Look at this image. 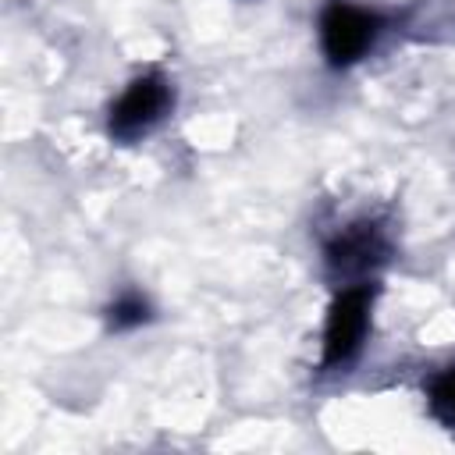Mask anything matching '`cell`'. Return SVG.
Wrapping results in <instances>:
<instances>
[{
	"mask_svg": "<svg viewBox=\"0 0 455 455\" xmlns=\"http://www.w3.org/2000/svg\"><path fill=\"white\" fill-rule=\"evenodd\" d=\"M370 306H373L370 284H352L331 302L327 327H323V370H334V366H345L355 359V352L363 348V338H366Z\"/></svg>",
	"mask_w": 455,
	"mask_h": 455,
	"instance_id": "1",
	"label": "cell"
},
{
	"mask_svg": "<svg viewBox=\"0 0 455 455\" xmlns=\"http://www.w3.org/2000/svg\"><path fill=\"white\" fill-rule=\"evenodd\" d=\"M171 103H174V92H171L164 75L149 71V75L135 78L124 89V96L110 107V135L121 139V142L139 139L142 132H149L167 114Z\"/></svg>",
	"mask_w": 455,
	"mask_h": 455,
	"instance_id": "2",
	"label": "cell"
},
{
	"mask_svg": "<svg viewBox=\"0 0 455 455\" xmlns=\"http://www.w3.org/2000/svg\"><path fill=\"white\" fill-rule=\"evenodd\" d=\"M377 32H380V18H377V14L359 11V7H352V4H341V0L327 4L323 18H320L323 53H327V60H331L334 68L359 60V57L373 46Z\"/></svg>",
	"mask_w": 455,
	"mask_h": 455,
	"instance_id": "3",
	"label": "cell"
},
{
	"mask_svg": "<svg viewBox=\"0 0 455 455\" xmlns=\"http://www.w3.org/2000/svg\"><path fill=\"white\" fill-rule=\"evenodd\" d=\"M387 256V242L380 235L377 224H352L345 228L331 245H327V267L341 277H359L366 270H373L377 263H384Z\"/></svg>",
	"mask_w": 455,
	"mask_h": 455,
	"instance_id": "4",
	"label": "cell"
},
{
	"mask_svg": "<svg viewBox=\"0 0 455 455\" xmlns=\"http://www.w3.org/2000/svg\"><path fill=\"white\" fill-rule=\"evenodd\" d=\"M430 409H434L437 419H444V423L455 427V366L441 370L430 380Z\"/></svg>",
	"mask_w": 455,
	"mask_h": 455,
	"instance_id": "5",
	"label": "cell"
},
{
	"mask_svg": "<svg viewBox=\"0 0 455 455\" xmlns=\"http://www.w3.org/2000/svg\"><path fill=\"white\" fill-rule=\"evenodd\" d=\"M146 316H149V309H146V302H142L139 295H124V299H117V302L107 309V323H110L114 331L139 327Z\"/></svg>",
	"mask_w": 455,
	"mask_h": 455,
	"instance_id": "6",
	"label": "cell"
}]
</instances>
